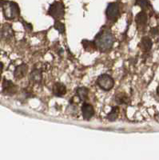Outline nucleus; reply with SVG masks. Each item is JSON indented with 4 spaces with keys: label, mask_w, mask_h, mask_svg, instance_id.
I'll return each mask as SVG.
<instances>
[{
    "label": "nucleus",
    "mask_w": 159,
    "mask_h": 160,
    "mask_svg": "<svg viewBox=\"0 0 159 160\" xmlns=\"http://www.w3.org/2000/svg\"><path fill=\"white\" fill-rule=\"evenodd\" d=\"M118 114H119V108H118V107H113L112 110L107 115V119L109 121L114 122V121H115L117 119V116H118Z\"/></svg>",
    "instance_id": "15"
},
{
    "label": "nucleus",
    "mask_w": 159,
    "mask_h": 160,
    "mask_svg": "<svg viewBox=\"0 0 159 160\" xmlns=\"http://www.w3.org/2000/svg\"><path fill=\"white\" fill-rule=\"evenodd\" d=\"M115 101L118 104H129L130 98L125 93H119L116 95Z\"/></svg>",
    "instance_id": "14"
},
{
    "label": "nucleus",
    "mask_w": 159,
    "mask_h": 160,
    "mask_svg": "<svg viewBox=\"0 0 159 160\" xmlns=\"http://www.w3.org/2000/svg\"><path fill=\"white\" fill-rule=\"evenodd\" d=\"M3 13L7 19H14L19 15V8L15 2H6L3 4Z\"/></svg>",
    "instance_id": "3"
},
{
    "label": "nucleus",
    "mask_w": 159,
    "mask_h": 160,
    "mask_svg": "<svg viewBox=\"0 0 159 160\" xmlns=\"http://www.w3.org/2000/svg\"><path fill=\"white\" fill-rule=\"evenodd\" d=\"M135 22L137 23V28H145V26H147V22H148V16L147 14L144 11H142L136 15Z\"/></svg>",
    "instance_id": "8"
},
{
    "label": "nucleus",
    "mask_w": 159,
    "mask_h": 160,
    "mask_svg": "<svg viewBox=\"0 0 159 160\" xmlns=\"http://www.w3.org/2000/svg\"><path fill=\"white\" fill-rule=\"evenodd\" d=\"M82 113L84 119L90 120L94 115V107L91 104L83 103V105L82 106Z\"/></svg>",
    "instance_id": "6"
},
{
    "label": "nucleus",
    "mask_w": 159,
    "mask_h": 160,
    "mask_svg": "<svg viewBox=\"0 0 159 160\" xmlns=\"http://www.w3.org/2000/svg\"><path fill=\"white\" fill-rule=\"evenodd\" d=\"M47 14L51 15L55 21H59L60 19H62L65 15V8H64L63 3L62 2H54V3L50 6Z\"/></svg>",
    "instance_id": "2"
},
{
    "label": "nucleus",
    "mask_w": 159,
    "mask_h": 160,
    "mask_svg": "<svg viewBox=\"0 0 159 160\" xmlns=\"http://www.w3.org/2000/svg\"><path fill=\"white\" fill-rule=\"evenodd\" d=\"M135 5L139 6L142 9L145 10L149 8L150 2L149 0H135Z\"/></svg>",
    "instance_id": "18"
},
{
    "label": "nucleus",
    "mask_w": 159,
    "mask_h": 160,
    "mask_svg": "<svg viewBox=\"0 0 159 160\" xmlns=\"http://www.w3.org/2000/svg\"><path fill=\"white\" fill-rule=\"evenodd\" d=\"M42 72L39 70H33L32 72L31 73V79L34 82H39L42 80Z\"/></svg>",
    "instance_id": "16"
},
{
    "label": "nucleus",
    "mask_w": 159,
    "mask_h": 160,
    "mask_svg": "<svg viewBox=\"0 0 159 160\" xmlns=\"http://www.w3.org/2000/svg\"><path fill=\"white\" fill-rule=\"evenodd\" d=\"M157 94L159 95V85H158V87H157Z\"/></svg>",
    "instance_id": "23"
},
{
    "label": "nucleus",
    "mask_w": 159,
    "mask_h": 160,
    "mask_svg": "<svg viewBox=\"0 0 159 160\" xmlns=\"http://www.w3.org/2000/svg\"><path fill=\"white\" fill-rule=\"evenodd\" d=\"M52 92L53 95L56 97H62L67 93V88L64 84L61 83V82H56L53 86Z\"/></svg>",
    "instance_id": "7"
},
{
    "label": "nucleus",
    "mask_w": 159,
    "mask_h": 160,
    "mask_svg": "<svg viewBox=\"0 0 159 160\" xmlns=\"http://www.w3.org/2000/svg\"><path fill=\"white\" fill-rule=\"evenodd\" d=\"M24 25H25V28L27 30H29V31H31V30H32V25H31V23L24 22Z\"/></svg>",
    "instance_id": "21"
},
{
    "label": "nucleus",
    "mask_w": 159,
    "mask_h": 160,
    "mask_svg": "<svg viewBox=\"0 0 159 160\" xmlns=\"http://www.w3.org/2000/svg\"><path fill=\"white\" fill-rule=\"evenodd\" d=\"M2 68H3V66H2V62H0V72L2 71Z\"/></svg>",
    "instance_id": "22"
},
{
    "label": "nucleus",
    "mask_w": 159,
    "mask_h": 160,
    "mask_svg": "<svg viewBox=\"0 0 159 160\" xmlns=\"http://www.w3.org/2000/svg\"><path fill=\"white\" fill-rule=\"evenodd\" d=\"M150 33L152 34V35H157V33H158V29H157V28H152L151 30H150Z\"/></svg>",
    "instance_id": "20"
},
{
    "label": "nucleus",
    "mask_w": 159,
    "mask_h": 160,
    "mask_svg": "<svg viewBox=\"0 0 159 160\" xmlns=\"http://www.w3.org/2000/svg\"><path fill=\"white\" fill-rule=\"evenodd\" d=\"M2 91L8 95H13L16 92L17 88L12 83L11 81L5 79L3 82V85H2Z\"/></svg>",
    "instance_id": "10"
},
{
    "label": "nucleus",
    "mask_w": 159,
    "mask_h": 160,
    "mask_svg": "<svg viewBox=\"0 0 159 160\" xmlns=\"http://www.w3.org/2000/svg\"><path fill=\"white\" fill-rule=\"evenodd\" d=\"M2 36L5 37V38H10V37L12 36L13 31L10 26H6L5 28H3V30H2Z\"/></svg>",
    "instance_id": "19"
},
{
    "label": "nucleus",
    "mask_w": 159,
    "mask_h": 160,
    "mask_svg": "<svg viewBox=\"0 0 159 160\" xmlns=\"http://www.w3.org/2000/svg\"><path fill=\"white\" fill-rule=\"evenodd\" d=\"M120 15V8L117 2H111L107 6L106 10V16L108 21L115 22Z\"/></svg>",
    "instance_id": "5"
},
{
    "label": "nucleus",
    "mask_w": 159,
    "mask_h": 160,
    "mask_svg": "<svg viewBox=\"0 0 159 160\" xmlns=\"http://www.w3.org/2000/svg\"><path fill=\"white\" fill-rule=\"evenodd\" d=\"M27 70H28V67H27V64H21V65L18 66V67H16V68H15V71H14V76H15V78H16L17 79L22 78L26 75H27Z\"/></svg>",
    "instance_id": "9"
},
{
    "label": "nucleus",
    "mask_w": 159,
    "mask_h": 160,
    "mask_svg": "<svg viewBox=\"0 0 159 160\" xmlns=\"http://www.w3.org/2000/svg\"><path fill=\"white\" fill-rule=\"evenodd\" d=\"M77 95L82 101H86L88 98L89 89L85 87H82L77 89Z\"/></svg>",
    "instance_id": "13"
},
{
    "label": "nucleus",
    "mask_w": 159,
    "mask_h": 160,
    "mask_svg": "<svg viewBox=\"0 0 159 160\" xmlns=\"http://www.w3.org/2000/svg\"><path fill=\"white\" fill-rule=\"evenodd\" d=\"M117 1H120V0H117Z\"/></svg>",
    "instance_id": "25"
},
{
    "label": "nucleus",
    "mask_w": 159,
    "mask_h": 160,
    "mask_svg": "<svg viewBox=\"0 0 159 160\" xmlns=\"http://www.w3.org/2000/svg\"><path fill=\"white\" fill-rule=\"evenodd\" d=\"M54 29L57 30V31H58L61 35H62V34L65 33V31H66L65 25H64V23L60 22V21H55V22H54Z\"/></svg>",
    "instance_id": "17"
},
{
    "label": "nucleus",
    "mask_w": 159,
    "mask_h": 160,
    "mask_svg": "<svg viewBox=\"0 0 159 160\" xmlns=\"http://www.w3.org/2000/svg\"><path fill=\"white\" fill-rule=\"evenodd\" d=\"M97 85L103 91H108L114 88V80L110 75L107 74H102L99 75L97 79Z\"/></svg>",
    "instance_id": "4"
},
{
    "label": "nucleus",
    "mask_w": 159,
    "mask_h": 160,
    "mask_svg": "<svg viewBox=\"0 0 159 160\" xmlns=\"http://www.w3.org/2000/svg\"><path fill=\"white\" fill-rule=\"evenodd\" d=\"M0 7H1V2H0Z\"/></svg>",
    "instance_id": "24"
},
{
    "label": "nucleus",
    "mask_w": 159,
    "mask_h": 160,
    "mask_svg": "<svg viewBox=\"0 0 159 160\" xmlns=\"http://www.w3.org/2000/svg\"><path fill=\"white\" fill-rule=\"evenodd\" d=\"M82 44L83 46L85 51H88V52H94V51L98 50L94 41H89L87 39H83L82 41Z\"/></svg>",
    "instance_id": "12"
},
{
    "label": "nucleus",
    "mask_w": 159,
    "mask_h": 160,
    "mask_svg": "<svg viewBox=\"0 0 159 160\" xmlns=\"http://www.w3.org/2000/svg\"><path fill=\"white\" fill-rule=\"evenodd\" d=\"M152 45H153L152 40L150 39L148 36L143 37L139 43V46L140 48H141L142 51H145V52H148V51H150V49L152 48Z\"/></svg>",
    "instance_id": "11"
},
{
    "label": "nucleus",
    "mask_w": 159,
    "mask_h": 160,
    "mask_svg": "<svg viewBox=\"0 0 159 160\" xmlns=\"http://www.w3.org/2000/svg\"><path fill=\"white\" fill-rule=\"evenodd\" d=\"M96 47L102 52L111 49L114 45V38L108 28H102L94 38Z\"/></svg>",
    "instance_id": "1"
}]
</instances>
